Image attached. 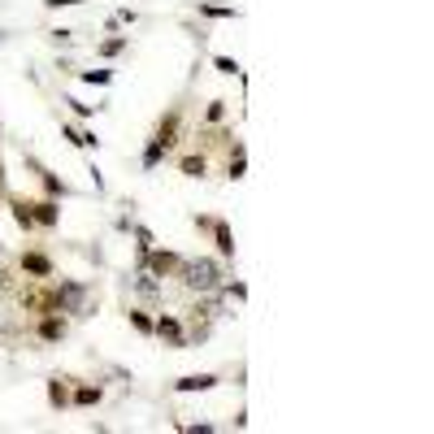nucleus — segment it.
<instances>
[{"mask_svg": "<svg viewBox=\"0 0 434 434\" xmlns=\"http://www.w3.org/2000/svg\"><path fill=\"white\" fill-rule=\"evenodd\" d=\"M174 170H178L183 178H204V174H208V152H204V148L178 152V156H174Z\"/></svg>", "mask_w": 434, "mask_h": 434, "instance_id": "6e6552de", "label": "nucleus"}, {"mask_svg": "<svg viewBox=\"0 0 434 434\" xmlns=\"http://www.w3.org/2000/svg\"><path fill=\"white\" fill-rule=\"evenodd\" d=\"M226 122V100H208L204 108V126H222Z\"/></svg>", "mask_w": 434, "mask_h": 434, "instance_id": "4be33fe9", "label": "nucleus"}, {"mask_svg": "<svg viewBox=\"0 0 434 434\" xmlns=\"http://www.w3.org/2000/svg\"><path fill=\"white\" fill-rule=\"evenodd\" d=\"M26 166H31V170L39 174V187H44V191L52 196V200H61V196H70V187H66V183H61L57 174H52V170H44V166H39V161H35V156L26 161Z\"/></svg>", "mask_w": 434, "mask_h": 434, "instance_id": "4468645a", "label": "nucleus"}, {"mask_svg": "<svg viewBox=\"0 0 434 434\" xmlns=\"http://www.w3.org/2000/svg\"><path fill=\"white\" fill-rule=\"evenodd\" d=\"M87 87H108V83H113V70H83L79 74Z\"/></svg>", "mask_w": 434, "mask_h": 434, "instance_id": "5701e85b", "label": "nucleus"}, {"mask_svg": "<svg viewBox=\"0 0 434 434\" xmlns=\"http://www.w3.org/2000/svg\"><path fill=\"white\" fill-rule=\"evenodd\" d=\"M187 291H200V296H213L217 287H222V261H213V256H183L178 265V274H174Z\"/></svg>", "mask_w": 434, "mask_h": 434, "instance_id": "f257e3e1", "label": "nucleus"}, {"mask_svg": "<svg viewBox=\"0 0 434 434\" xmlns=\"http://www.w3.org/2000/svg\"><path fill=\"white\" fill-rule=\"evenodd\" d=\"M178 135H183V104H174V108H170V113H166V118H161V122H156V131H152V139H156L161 148H166V152H174V148H178Z\"/></svg>", "mask_w": 434, "mask_h": 434, "instance_id": "39448f33", "label": "nucleus"}, {"mask_svg": "<svg viewBox=\"0 0 434 434\" xmlns=\"http://www.w3.org/2000/svg\"><path fill=\"white\" fill-rule=\"evenodd\" d=\"M200 18L222 22V18H239V9H235V5H208V0H200Z\"/></svg>", "mask_w": 434, "mask_h": 434, "instance_id": "aec40b11", "label": "nucleus"}, {"mask_svg": "<svg viewBox=\"0 0 434 434\" xmlns=\"http://www.w3.org/2000/svg\"><path fill=\"white\" fill-rule=\"evenodd\" d=\"M166 156H170V152H166V148H161V143H156V139L148 135V143H143V156H139V166H143V170H156V166H161V161H166Z\"/></svg>", "mask_w": 434, "mask_h": 434, "instance_id": "6ab92c4d", "label": "nucleus"}, {"mask_svg": "<svg viewBox=\"0 0 434 434\" xmlns=\"http://www.w3.org/2000/svg\"><path fill=\"white\" fill-rule=\"evenodd\" d=\"M217 383H222L217 373H183L178 383H174V391H178V395H196V391H213Z\"/></svg>", "mask_w": 434, "mask_h": 434, "instance_id": "f8f14e48", "label": "nucleus"}, {"mask_svg": "<svg viewBox=\"0 0 434 434\" xmlns=\"http://www.w3.org/2000/svg\"><path fill=\"white\" fill-rule=\"evenodd\" d=\"M213 66H217V74H235V79L243 74V66H239L235 57H226V52H217V57H213Z\"/></svg>", "mask_w": 434, "mask_h": 434, "instance_id": "b1692460", "label": "nucleus"}, {"mask_svg": "<svg viewBox=\"0 0 434 434\" xmlns=\"http://www.w3.org/2000/svg\"><path fill=\"white\" fill-rule=\"evenodd\" d=\"M213 248H217V261H235V231H231V222L226 217H217L213 222Z\"/></svg>", "mask_w": 434, "mask_h": 434, "instance_id": "1a4fd4ad", "label": "nucleus"}, {"mask_svg": "<svg viewBox=\"0 0 434 434\" xmlns=\"http://www.w3.org/2000/svg\"><path fill=\"white\" fill-rule=\"evenodd\" d=\"M135 291H139L143 300H156V296H161V278H152L148 269H135Z\"/></svg>", "mask_w": 434, "mask_h": 434, "instance_id": "a211bd4d", "label": "nucleus"}, {"mask_svg": "<svg viewBox=\"0 0 434 434\" xmlns=\"http://www.w3.org/2000/svg\"><path fill=\"white\" fill-rule=\"evenodd\" d=\"M61 104L70 108V113H74V118H96V108H100V104H83V100H74V96H66Z\"/></svg>", "mask_w": 434, "mask_h": 434, "instance_id": "393cba45", "label": "nucleus"}, {"mask_svg": "<svg viewBox=\"0 0 434 434\" xmlns=\"http://www.w3.org/2000/svg\"><path fill=\"white\" fill-rule=\"evenodd\" d=\"M48 9H70V5H83V0H44Z\"/></svg>", "mask_w": 434, "mask_h": 434, "instance_id": "c85d7f7f", "label": "nucleus"}, {"mask_svg": "<svg viewBox=\"0 0 434 434\" xmlns=\"http://www.w3.org/2000/svg\"><path fill=\"white\" fill-rule=\"evenodd\" d=\"M0 204H5V196H0Z\"/></svg>", "mask_w": 434, "mask_h": 434, "instance_id": "7c9ffc66", "label": "nucleus"}, {"mask_svg": "<svg viewBox=\"0 0 434 434\" xmlns=\"http://www.w3.org/2000/svg\"><path fill=\"white\" fill-rule=\"evenodd\" d=\"M104 400V387L100 383H74L70 387V408H96Z\"/></svg>", "mask_w": 434, "mask_h": 434, "instance_id": "9b49d317", "label": "nucleus"}, {"mask_svg": "<svg viewBox=\"0 0 434 434\" xmlns=\"http://www.w3.org/2000/svg\"><path fill=\"white\" fill-rule=\"evenodd\" d=\"M61 135H66L74 148H87V152H96V148H100L96 131H83V126H74V122H61Z\"/></svg>", "mask_w": 434, "mask_h": 434, "instance_id": "f3484780", "label": "nucleus"}, {"mask_svg": "<svg viewBox=\"0 0 434 434\" xmlns=\"http://www.w3.org/2000/svg\"><path fill=\"white\" fill-rule=\"evenodd\" d=\"M31 217H35L39 231H57V226H61V200H52V196L31 200Z\"/></svg>", "mask_w": 434, "mask_h": 434, "instance_id": "0eeeda50", "label": "nucleus"}, {"mask_svg": "<svg viewBox=\"0 0 434 434\" xmlns=\"http://www.w3.org/2000/svg\"><path fill=\"white\" fill-rule=\"evenodd\" d=\"M70 387H74V378H66V373L48 378V408H52V413L70 408Z\"/></svg>", "mask_w": 434, "mask_h": 434, "instance_id": "9d476101", "label": "nucleus"}, {"mask_svg": "<svg viewBox=\"0 0 434 434\" xmlns=\"http://www.w3.org/2000/svg\"><path fill=\"white\" fill-rule=\"evenodd\" d=\"M5 204H9V213H14V222H18V231L22 235H35L39 226H35V217H31V200H22V196H9L5 191Z\"/></svg>", "mask_w": 434, "mask_h": 434, "instance_id": "ddd939ff", "label": "nucleus"}, {"mask_svg": "<svg viewBox=\"0 0 434 434\" xmlns=\"http://www.w3.org/2000/svg\"><path fill=\"white\" fill-rule=\"evenodd\" d=\"M126 48H131V35H118V31H113L108 39L96 44V57H100V61H113V57H122Z\"/></svg>", "mask_w": 434, "mask_h": 434, "instance_id": "dca6fc26", "label": "nucleus"}, {"mask_svg": "<svg viewBox=\"0 0 434 434\" xmlns=\"http://www.w3.org/2000/svg\"><path fill=\"white\" fill-rule=\"evenodd\" d=\"M135 18H139L135 9H118V14H113V22H118V26H122V22H131V26H135Z\"/></svg>", "mask_w": 434, "mask_h": 434, "instance_id": "bb28decb", "label": "nucleus"}, {"mask_svg": "<svg viewBox=\"0 0 434 434\" xmlns=\"http://www.w3.org/2000/svg\"><path fill=\"white\" fill-rule=\"evenodd\" d=\"M152 335L166 343V348H174V352L191 348V343H187V321H183L178 313H161V317H152Z\"/></svg>", "mask_w": 434, "mask_h": 434, "instance_id": "f03ea898", "label": "nucleus"}, {"mask_svg": "<svg viewBox=\"0 0 434 434\" xmlns=\"http://www.w3.org/2000/svg\"><path fill=\"white\" fill-rule=\"evenodd\" d=\"M70 335V321L61 313H35V339L39 343H61Z\"/></svg>", "mask_w": 434, "mask_h": 434, "instance_id": "423d86ee", "label": "nucleus"}, {"mask_svg": "<svg viewBox=\"0 0 434 434\" xmlns=\"http://www.w3.org/2000/svg\"><path fill=\"white\" fill-rule=\"evenodd\" d=\"M14 283H18V278H14V269H5V274H0V291H14Z\"/></svg>", "mask_w": 434, "mask_h": 434, "instance_id": "cd10ccee", "label": "nucleus"}, {"mask_svg": "<svg viewBox=\"0 0 434 434\" xmlns=\"http://www.w3.org/2000/svg\"><path fill=\"white\" fill-rule=\"evenodd\" d=\"M126 321L135 326L139 335H152V313L148 308H139V304H131V313H126Z\"/></svg>", "mask_w": 434, "mask_h": 434, "instance_id": "412c9836", "label": "nucleus"}, {"mask_svg": "<svg viewBox=\"0 0 434 434\" xmlns=\"http://www.w3.org/2000/svg\"><path fill=\"white\" fill-rule=\"evenodd\" d=\"M18 274H26V278H35V283L57 278V261H52L44 248H22V252H18Z\"/></svg>", "mask_w": 434, "mask_h": 434, "instance_id": "7ed1b4c3", "label": "nucleus"}, {"mask_svg": "<svg viewBox=\"0 0 434 434\" xmlns=\"http://www.w3.org/2000/svg\"><path fill=\"white\" fill-rule=\"evenodd\" d=\"M226 174H231V178H243V174H248V148H243L239 139L226 143Z\"/></svg>", "mask_w": 434, "mask_h": 434, "instance_id": "2eb2a0df", "label": "nucleus"}, {"mask_svg": "<svg viewBox=\"0 0 434 434\" xmlns=\"http://www.w3.org/2000/svg\"><path fill=\"white\" fill-rule=\"evenodd\" d=\"M213 222H217V217H208V213H200V217H196V231H213Z\"/></svg>", "mask_w": 434, "mask_h": 434, "instance_id": "c756f323", "label": "nucleus"}, {"mask_svg": "<svg viewBox=\"0 0 434 434\" xmlns=\"http://www.w3.org/2000/svg\"><path fill=\"white\" fill-rule=\"evenodd\" d=\"M178 265H183V256H178V252H170V248H152L143 261H135V269H148V274H152V278H161V283L174 278V274H178Z\"/></svg>", "mask_w": 434, "mask_h": 434, "instance_id": "20e7f679", "label": "nucleus"}, {"mask_svg": "<svg viewBox=\"0 0 434 434\" xmlns=\"http://www.w3.org/2000/svg\"><path fill=\"white\" fill-rule=\"evenodd\" d=\"M48 39L57 44V48H66V44H74V31H70V26H52V31H48Z\"/></svg>", "mask_w": 434, "mask_h": 434, "instance_id": "a878e982", "label": "nucleus"}]
</instances>
